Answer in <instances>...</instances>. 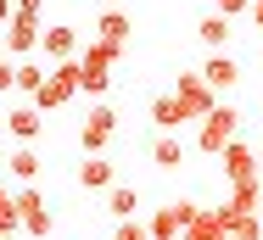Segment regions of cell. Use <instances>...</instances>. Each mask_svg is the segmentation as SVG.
<instances>
[{
  "instance_id": "1",
  "label": "cell",
  "mask_w": 263,
  "mask_h": 240,
  "mask_svg": "<svg viewBox=\"0 0 263 240\" xmlns=\"http://www.w3.org/2000/svg\"><path fill=\"white\" fill-rule=\"evenodd\" d=\"M112 67H118V50L101 45V39H90V45L79 50V73H84V84H79V90L101 101L106 90H112Z\"/></svg>"
},
{
  "instance_id": "2",
  "label": "cell",
  "mask_w": 263,
  "mask_h": 240,
  "mask_svg": "<svg viewBox=\"0 0 263 240\" xmlns=\"http://www.w3.org/2000/svg\"><path fill=\"white\" fill-rule=\"evenodd\" d=\"M40 39H45V23H40V11H17V17H11V28L0 34V56H11V62H34Z\"/></svg>"
},
{
  "instance_id": "3",
  "label": "cell",
  "mask_w": 263,
  "mask_h": 240,
  "mask_svg": "<svg viewBox=\"0 0 263 240\" xmlns=\"http://www.w3.org/2000/svg\"><path fill=\"white\" fill-rule=\"evenodd\" d=\"M235 129H241V112H235V106H218L213 117H202V123H196V151L224 156V151L235 145Z\"/></svg>"
},
{
  "instance_id": "4",
  "label": "cell",
  "mask_w": 263,
  "mask_h": 240,
  "mask_svg": "<svg viewBox=\"0 0 263 240\" xmlns=\"http://www.w3.org/2000/svg\"><path fill=\"white\" fill-rule=\"evenodd\" d=\"M112 134H118V112H112L106 101H96L90 117H84V129H79V151H84V156H106Z\"/></svg>"
},
{
  "instance_id": "5",
  "label": "cell",
  "mask_w": 263,
  "mask_h": 240,
  "mask_svg": "<svg viewBox=\"0 0 263 240\" xmlns=\"http://www.w3.org/2000/svg\"><path fill=\"white\" fill-rule=\"evenodd\" d=\"M174 95H179V106L191 112V123H202V117H213V112H218L213 84L202 78V73H179V78H174Z\"/></svg>"
},
{
  "instance_id": "6",
  "label": "cell",
  "mask_w": 263,
  "mask_h": 240,
  "mask_svg": "<svg viewBox=\"0 0 263 240\" xmlns=\"http://www.w3.org/2000/svg\"><path fill=\"white\" fill-rule=\"evenodd\" d=\"M196 212H202L196 201H168V207H157V212L146 218V229H152V240H179L185 229H191Z\"/></svg>"
},
{
  "instance_id": "7",
  "label": "cell",
  "mask_w": 263,
  "mask_h": 240,
  "mask_svg": "<svg viewBox=\"0 0 263 240\" xmlns=\"http://www.w3.org/2000/svg\"><path fill=\"white\" fill-rule=\"evenodd\" d=\"M17 212H23V229H28L34 240H45V235L56 229V218L45 212V195L34 190V185H23V190H17Z\"/></svg>"
},
{
  "instance_id": "8",
  "label": "cell",
  "mask_w": 263,
  "mask_h": 240,
  "mask_svg": "<svg viewBox=\"0 0 263 240\" xmlns=\"http://www.w3.org/2000/svg\"><path fill=\"white\" fill-rule=\"evenodd\" d=\"M40 117H45V112H40L34 101H23V106H11V112H6V134H11L17 145H34V140H40V129H45Z\"/></svg>"
},
{
  "instance_id": "9",
  "label": "cell",
  "mask_w": 263,
  "mask_h": 240,
  "mask_svg": "<svg viewBox=\"0 0 263 240\" xmlns=\"http://www.w3.org/2000/svg\"><path fill=\"white\" fill-rule=\"evenodd\" d=\"M40 50H45V56H51L56 67H62V62H79V28H67V23H51V28H45V39H40Z\"/></svg>"
},
{
  "instance_id": "10",
  "label": "cell",
  "mask_w": 263,
  "mask_h": 240,
  "mask_svg": "<svg viewBox=\"0 0 263 240\" xmlns=\"http://www.w3.org/2000/svg\"><path fill=\"white\" fill-rule=\"evenodd\" d=\"M224 179H230V185H252V179H258V151L247 140H235L224 151Z\"/></svg>"
},
{
  "instance_id": "11",
  "label": "cell",
  "mask_w": 263,
  "mask_h": 240,
  "mask_svg": "<svg viewBox=\"0 0 263 240\" xmlns=\"http://www.w3.org/2000/svg\"><path fill=\"white\" fill-rule=\"evenodd\" d=\"M152 123H157V134H174V129H185V123H191V112H185L179 95L168 90V95H152Z\"/></svg>"
},
{
  "instance_id": "12",
  "label": "cell",
  "mask_w": 263,
  "mask_h": 240,
  "mask_svg": "<svg viewBox=\"0 0 263 240\" xmlns=\"http://www.w3.org/2000/svg\"><path fill=\"white\" fill-rule=\"evenodd\" d=\"M202 78H208L213 90H235V84H241V62L224 56V50H213L208 62H202Z\"/></svg>"
},
{
  "instance_id": "13",
  "label": "cell",
  "mask_w": 263,
  "mask_h": 240,
  "mask_svg": "<svg viewBox=\"0 0 263 240\" xmlns=\"http://www.w3.org/2000/svg\"><path fill=\"white\" fill-rule=\"evenodd\" d=\"M129 34H135V28H129V17H123L118 6H112V11H101V17H96V39H101V45H112V50H118V56H123V45H129Z\"/></svg>"
},
{
  "instance_id": "14",
  "label": "cell",
  "mask_w": 263,
  "mask_h": 240,
  "mask_svg": "<svg viewBox=\"0 0 263 240\" xmlns=\"http://www.w3.org/2000/svg\"><path fill=\"white\" fill-rule=\"evenodd\" d=\"M79 185H84V190H112V185H118V162H112V156H84Z\"/></svg>"
},
{
  "instance_id": "15",
  "label": "cell",
  "mask_w": 263,
  "mask_h": 240,
  "mask_svg": "<svg viewBox=\"0 0 263 240\" xmlns=\"http://www.w3.org/2000/svg\"><path fill=\"white\" fill-rule=\"evenodd\" d=\"M179 240H230V235H224V207H202Z\"/></svg>"
},
{
  "instance_id": "16",
  "label": "cell",
  "mask_w": 263,
  "mask_h": 240,
  "mask_svg": "<svg viewBox=\"0 0 263 240\" xmlns=\"http://www.w3.org/2000/svg\"><path fill=\"white\" fill-rule=\"evenodd\" d=\"M6 173H11L17 185H34V179H40V151H34V145H17V151L6 156Z\"/></svg>"
},
{
  "instance_id": "17",
  "label": "cell",
  "mask_w": 263,
  "mask_h": 240,
  "mask_svg": "<svg viewBox=\"0 0 263 240\" xmlns=\"http://www.w3.org/2000/svg\"><path fill=\"white\" fill-rule=\"evenodd\" d=\"M45 78H51V67L45 62H17V95L34 101L40 90H45Z\"/></svg>"
},
{
  "instance_id": "18",
  "label": "cell",
  "mask_w": 263,
  "mask_h": 240,
  "mask_svg": "<svg viewBox=\"0 0 263 240\" xmlns=\"http://www.w3.org/2000/svg\"><path fill=\"white\" fill-rule=\"evenodd\" d=\"M196 39L208 45V56H213V50H224V39H230V17H218V11H208V17L196 23Z\"/></svg>"
},
{
  "instance_id": "19",
  "label": "cell",
  "mask_w": 263,
  "mask_h": 240,
  "mask_svg": "<svg viewBox=\"0 0 263 240\" xmlns=\"http://www.w3.org/2000/svg\"><path fill=\"white\" fill-rule=\"evenodd\" d=\"M258 201H263V190H258V179L252 185H230V212H241V218H258Z\"/></svg>"
},
{
  "instance_id": "20",
  "label": "cell",
  "mask_w": 263,
  "mask_h": 240,
  "mask_svg": "<svg viewBox=\"0 0 263 240\" xmlns=\"http://www.w3.org/2000/svg\"><path fill=\"white\" fill-rule=\"evenodd\" d=\"M152 162H157V168H179V162H185L179 134H157V140H152Z\"/></svg>"
},
{
  "instance_id": "21",
  "label": "cell",
  "mask_w": 263,
  "mask_h": 240,
  "mask_svg": "<svg viewBox=\"0 0 263 240\" xmlns=\"http://www.w3.org/2000/svg\"><path fill=\"white\" fill-rule=\"evenodd\" d=\"M135 207H140V195L129 190V185H112V190H106V212H112L118 224H123V218H135Z\"/></svg>"
},
{
  "instance_id": "22",
  "label": "cell",
  "mask_w": 263,
  "mask_h": 240,
  "mask_svg": "<svg viewBox=\"0 0 263 240\" xmlns=\"http://www.w3.org/2000/svg\"><path fill=\"white\" fill-rule=\"evenodd\" d=\"M224 235H230V240H263V224H258V218H241V212L224 207Z\"/></svg>"
},
{
  "instance_id": "23",
  "label": "cell",
  "mask_w": 263,
  "mask_h": 240,
  "mask_svg": "<svg viewBox=\"0 0 263 240\" xmlns=\"http://www.w3.org/2000/svg\"><path fill=\"white\" fill-rule=\"evenodd\" d=\"M23 229V212H17V190L0 185V235H17Z\"/></svg>"
},
{
  "instance_id": "24",
  "label": "cell",
  "mask_w": 263,
  "mask_h": 240,
  "mask_svg": "<svg viewBox=\"0 0 263 240\" xmlns=\"http://www.w3.org/2000/svg\"><path fill=\"white\" fill-rule=\"evenodd\" d=\"M112 240H152V229L140 218H123V224H112Z\"/></svg>"
},
{
  "instance_id": "25",
  "label": "cell",
  "mask_w": 263,
  "mask_h": 240,
  "mask_svg": "<svg viewBox=\"0 0 263 240\" xmlns=\"http://www.w3.org/2000/svg\"><path fill=\"white\" fill-rule=\"evenodd\" d=\"M252 6H258V0H213L218 17H241V11H252Z\"/></svg>"
},
{
  "instance_id": "26",
  "label": "cell",
  "mask_w": 263,
  "mask_h": 240,
  "mask_svg": "<svg viewBox=\"0 0 263 240\" xmlns=\"http://www.w3.org/2000/svg\"><path fill=\"white\" fill-rule=\"evenodd\" d=\"M0 90H17V62L0 56Z\"/></svg>"
},
{
  "instance_id": "27",
  "label": "cell",
  "mask_w": 263,
  "mask_h": 240,
  "mask_svg": "<svg viewBox=\"0 0 263 240\" xmlns=\"http://www.w3.org/2000/svg\"><path fill=\"white\" fill-rule=\"evenodd\" d=\"M11 17H17V0H0V34L11 28Z\"/></svg>"
},
{
  "instance_id": "28",
  "label": "cell",
  "mask_w": 263,
  "mask_h": 240,
  "mask_svg": "<svg viewBox=\"0 0 263 240\" xmlns=\"http://www.w3.org/2000/svg\"><path fill=\"white\" fill-rule=\"evenodd\" d=\"M40 6H45V0H17V11H40Z\"/></svg>"
},
{
  "instance_id": "29",
  "label": "cell",
  "mask_w": 263,
  "mask_h": 240,
  "mask_svg": "<svg viewBox=\"0 0 263 240\" xmlns=\"http://www.w3.org/2000/svg\"><path fill=\"white\" fill-rule=\"evenodd\" d=\"M252 23H258V28H263V0H258V6H252Z\"/></svg>"
},
{
  "instance_id": "30",
  "label": "cell",
  "mask_w": 263,
  "mask_h": 240,
  "mask_svg": "<svg viewBox=\"0 0 263 240\" xmlns=\"http://www.w3.org/2000/svg\"><path fill=\"white\" fill-rule=\"evenodd\" d=\"M112 6H118V0H101V11H112Z\"/></svg>"
},
{
  "instance_id": "31",
  "label": "cell",
  "mask_w": 263,
  "mask_h": 240,
  "mask_svg": "<svg viewBox=\"0 0 263 240\" xmlns=\"http://www.w3.org/2000/svg\"><path fill=\"white\" fill-rule=\"evenodd\" d=\"M0 240H11V235H0Z\"/></svg>"
}]
</instances>
